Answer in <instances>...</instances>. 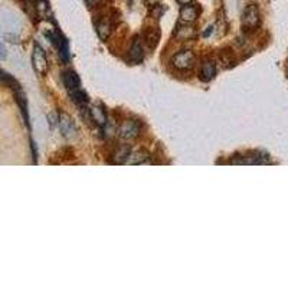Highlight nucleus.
<instances>
[{
    "mask_svg": "<svg viewBox=\"0 0 288 288\" xmlns=\"http://www.w3.org/2000/svg\"><path fill=\"white\" fill-rule=\"evenodd\" d=\"M194 61H196L194 54H193L192 51L186 49V51H180V52H177V54L173 57L172 64L176 69H180V71H188V69L193 68Z\"/></svg>",
    "mask_w": 288,
    "mask_h": 288,
    "instance_id": "1",
    "label": "nucleus"
},
{
    "mask_svg": "<svg viewBox=\"0 0 288 288\" xmlns=\"http://www.w3.org/2000/svg\"><path fill=\"white\" fill-rule=\"evenodd\" d=\"M32 64H33V69L38 75H45L48 72L49 64H48V58L45 55V51L39 46L38 43L33 46V54H32Z\"/></svg>",
    "mask_w": 288,
    "mask_h": 288,
    "instance_id": "2",
    "label": "nucleus"
},
{
    "mask_svg": "<svg viewBox=\"0 0 288 288\" xmlns=\"http://www.w3.org/2000/svg\"><path fill=\"white\" fill-rule=\"evenodd\" d=\"M259 25V10L255 4L247 6L242 15V26L247 31H252Z\"/></svg>",
    "mask_w": 288,
    "mask_h": 288,
    "instance_id": "3",
    "label": "nucleus"
},
{
    "mask_svg": "<svg viewBox=\"0 0 288 288\" xmlns=\"http://www.w3.org/2000/svg\"><path fill=\"white\" fill-rule=\"evenodd\" d=\"M138 133H140V126L135 120H126L118 128V135L124 140H131L137 137Z\"/></svg>",
    "mask_w": 288,
    "mask_h": 288,
    "instance_id": "4",
    "label": "nucleus"
},
{
    "mask_svg": "<svg viewBox=\"0 0 288 288\" xmlns=\"http://www.w3.org/2000/svg\"><path fill=\"white\" fill-rule=\"evenodd\" d=\"M130 154H131L130 146H128V144H123V146H120V147L115 149L111 163H113V164H124V163L128 161Z\"/></svg>",
    "mask_w": 288,
    "mask_h": 288,
    "instance_id": "5",
    "label": "nucleus"
},
{
    "mask_svg": "<svg viewBox=\"0 0 288 288\" xmlns=\"http://www.w3.org/2000/svg\"><path fill=\"white\" fill-rule=\"evenodd\" d=\"M59 127H61L62 134L65 135V137H72L77 133L74 121L66 114H61V117H59Z\"/></svg>",
    "mask_w": 288,
    "mask_h": 288,
    "instance_id": "6",
    "label": "nucleus"
},
{
    "mask_svg": "<svg viewBox=\"0 0 288 288\" xmlns=\"http://www.w3.org/2000/svg\"><path fill=\"white\" fill-rule=\"evenodd\" d=\"M143 57H144V51H143V46H141V42L138 39H134L130 51H128V61L131 64H138L143 61Z\"/></svg>",
    "mask_w": 288,
    "mask_h": 288,
    "instance_id": "7",
    "label": "nucleus"
},
{
    "mask_svg": "<svg viewBox=\"0 0 288 288\" xmlns=\"http://www.w3.org/2000/svg\"><path fill=\"white\" fill-rule=\"evenodd\" d=\"M216 75V66L215 64L211 62V61H205L200 66V72H199V77L203 82H208L213 79V77Z\"/></svg>",
    "mask_w": 288,
    "mask_h": 288,
    "instance_id": "8",
    "label": "nucleus"
},
{
    "mask_svg": "<svg viewBox=\"0 0 288 288\" xmlns=\"http://www.w3.org/2000/svg\"><path fill=\"white\" fill-rule=\"evenodd\" d=\"M64 84L68 91H75V90H79L81 87V79L74 71H66L64 74Z\"/></svg>",
    "mask_w": 288,
    "mask_h": 288,
    "instance_id": "9",
    "label": "nucleus"
},
{
    "mask_svg": "<svg viewBox=\"0 0 288 288\" xmlns=\"http://www.w3.org/2000/svg\"><path fill=\"white\" fill-rule=\"evenodd\" d=\"M196 19H197V10H196L194 6L185 4V6L180 9V20H182L183 23H193Z\"/></svg>",
    "mask_w": 288,
    "mask_h": 288,
    "instance_id": "10",
    "label": "nucleus"
},
{
    "mask_svg": "<svg viewBox=\"0 0 288 288\" xmlns=\"http://www.w3.org/2000/svg\"><path fill=\"white\" fill-rule=\"evenodd\" d=\"M174 36L180 40H188V39H192L194 36V29L193 26H191L189 23H185V25H179L176 28V32H174Z\"/></svg>",
    "mask_w": 288,
    "mask_h": 288,
    "instance_id": "11",
    "label": "nucleus"
},
{
    "mask_svg": "<svg viewBox=\"0 0 288 288\" xmlns=\"http://www.w3.org/2000/svg\"><path fill=\"white\" fill-rule=\"evenodd\" d=\"M90 115H91V118H93V121L96 123V126H99V127H104L105 126V123H107V115H105V111H104V108L102 107H93L91 110H90Z\"/></svg>",
    "mask_w": 288,
    "mask_h": 288,
    "instance_id": "12",
    "label": "nucleus"
},
{
    "mask_svg": "<svg viewBox=\"0 0 288 288\" xmlns=\"http://www.w3.org/2000/svg\"><path fill=\"white\" fill-rule=\"evenodd\" d=\"M55 45H57L61 58L66 62V61L69 59V45H68V40L64 38V36L59 35L57 39V42H55Z\"/></svg>",
    "mask_w": 288,
    "mask_h": 288,
    "instance_id": "13",
    "label": "nucleus"
},
{
    "mask_svg": "<svg viewBox=\"0 0 288 288\" xmlns=\"http://www.w3.org/2000/svg\"><path fill=\"white\" fill-rule=\"evenodd\" d=\"M147 159H149V153H147V152H144V150H137L134 153L130 154L127 163H128V164H146V163H149Z\"/></svg>",
    "mask_w": 288,
    "mask_h": 288,
    "instance_id": "14",
    "label": "nucleus"
},
{
    "mask_svg": "<svg viewBox=\"0 0 288 288\" xmlns=\"http://www.w3.org/2000/svg\"><path fill=\"white\" fill-rule=\"evenodd\" d=\"M35 12L38 13L42 19H46V16L51 15V9H49V3L46 0H36L35 3Z\"/></svg>",
    "mask_w": 288,
    "mask_h": 288,
    "instance_id": "15",
    "label": "nucleus"
},
{
    "mask_svg": "<svg viewBox=\"0 0 288 288\" xmlns=\"http://www.w3.org/2000/svg\"><path fill=\"white\" fill-rule=\"evenodd\" d=\"M96 33L101 40H105L108 39L110 33H111V25L107 22V20H101L98 25H96Z\"/></svg>",
    "mask_w": 288,
    "mask_h": 288,
    "instance_id": "16",
    "label": "nucleus"
},
{
    "mask_svg": "<svg viewBox=\"0 0 288 288\" xmlns=\"http://www.w3.org/2000/svg\"><path fill=\"white\" fill-rule=\"evenodd\" d=\"M146 40H147L149 46H150L152 49H154V48L157 46L159 40H160V31H159V28H152V29H149L147 33H146Z\"/></svg>",
    "mask_w": 288,
    "mask_h": 288,
    "instance_id": "17",
    "label": "nucleus"
},
{
    "mask_svg": "<svg viewBox=\"0 0 288 288\" xmlns=\"http://www.w3.org/2000/svg\"><path fill=\"white\" fill-rule=\"evenodd\" d=\"M16 99H18V102H19V107H20V111H22V114L25 117V123L29 126V117H28V105H26V98H25V94L18 90V93H16Z\"/></svg>",
    "mask_w": 288,
    "mask_h": 288,
    "instance_id": "18",
    "label": "nucleus"
},
{
    "mask_svg": "<svg viewBox=\"0 0 288 288\" xmlns=\"http://www.w3.org/2000/svg\"><path fill=\"white\" fill-rule=\"evenodd\" d=\"M69 96H71V99L74 102H77L78 105H85L88 102V96L84 91L81 90H75V91H69Z\"/></svg>",
    "mask_w": 288,
    "mask_h": 288,
    "instance_id": "19",
    "label": "nucleus"
},
{
    "mask_svg": "<svg viewBox=\"0 0 288 288\" xmlns=\"http://www.w3.org/2000/svg\"><path fill=\"white\" fill-rule=\"evenodd\" d=\"M152 15H153L154 19H159L161 15H163V7L160 6V4H157V6H153V9H152Z\"/></svg>",
    "mask_w": 288,
    "mask_h": 288,
    "instance_id": "20",
    "label": "nucleus"
},
{
    "mask_svg": "<svg viewBox=\"0 0 288 288\" xmlns=\"http://www.w3.org/2000/svg\"><path fill=\"white\" fill-rule=\"evenodd\" d=\"M160 1H161V0H144V3H146L147 6H152V7H153V6H157V4H160Z\"/></svg>",
    "mask_w": 288,
    "mask_h": 288,
    "instance_id": "21",
    "label": "nucleus"
},
{
    "mask_svg": "<svg viewBox=\"0 0 288 288\" xmlns=\"http://www.w3.org/2000/svg\"><path fill=\"white\" fill-rule=\"evenodd\" d=\"M101 0H85V3L88 4V6H91V7H94V6H96L98 3H99Z\"/></svg>",
    "mask_w": 288,
    "mask_h": 288,
    "instance_id": "22",
    "label": "nucleus"
},
{
    "mask_svg": "<svg viewBox=\"0 0 288 288\" xmlns=\"http://www.w3.org/2000/svg\"><path fill=\"white\" fill-rule=\"evenodd\" d=\"M177 1H179L180 4H183V6H185V4H189V3H191L192 0H177Z\"/></svg>",
    "mask_w": 288,
    "mask_h": 288,
    "instance_id": "23",
    "label": "nucleus"
},
{
    "mask_svg": "<svg viewBox=\"0 0 288 288\" xmlns=\"http://www.w3.org/2000/svg\"><path fill=\"white\" fill-rule=\"evenodd\" d=\"M211 32H212V28H209V31H206V32L203 33V36H205V38H206V36H209V35H211Z\"/></svg>",
    "mask_w": 288,
    "mask_h": 288,
    "instance_id": "24",
    "label": "nucleus"
}]
</instances>
